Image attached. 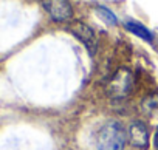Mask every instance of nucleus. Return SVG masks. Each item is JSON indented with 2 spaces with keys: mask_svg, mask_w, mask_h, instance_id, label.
Here are the masks:
<instances>
[{
  "mask_svg": "<svg viewBox=\"0 0 158 150\" xmlns=\"http://www.w3.org/2000/svg\"><path fill=\"white\" fill-rule=\"evenodd\" d=\"M42 5L54 22H67L73 17V8L65 0H50Z\"/></svg>",
  "mask_w": 158,
  "mask_h": 150,
  "instance_id": "20e7f679",
  "label": "nucleus"
},
{
  "mask_svg": "<svg viewBox=\"0 0 158 150\" xmlns=\"http://www.w3.org/2000/svg\"><path fill=\"white\" fill-rule=\"evenodd\" d=\"M129 139H130L133 147L146 148L149 145V128H147V125L141 121L133 122L129 128Z\"/></svg>",
  "mask_w": 158,
  "mask_h": 150,
  "instance_id": "39448f33",
  "label": "nucleus"
},
{
  "mask_svg": "<svg viewBox=\"0 0 158 150\" xmlns=\"http://www.w3.org/2000/svg\"><path fill=\"white\" fill-rule=\"evenodd\" d=\"M70 33L84 43V47L89 50L92 56H95V53L98 51V37H96L95 30L90 25H87L82 20H76L70 26Z\"/></svg>",
  "mask_w": 158,
  "mask_h": 150,
  "instance_id": "f03ea898",
  "label": "nucleus"
},
{
  "mask_svg": "<svg viewBox=\"0 0 158 150\" xmlns=\"http://www.w3.org/2000/svg\"><path fill=\"white\" fill-rule=\"evenodd\" d=\"M132 82H133V78H132V73L126 68H121L118 70L113 78L110 79L109 82V87H107V93L110 96H116V98H121V96H126L130 88H132Z\"/></svg>",
  "mask_w": 158,
  "mask_h": 150,
  "instance_id": "7ed1b4c3",
  "label": "nucleus"
},
{
  "mask_svg": "<svg viewBox=\"0 0 158 150\" xmlns=\"http://www.w3.org/2000/svg\"><path fill=\"white\" fill-rule=\"evenodd\" d=\"M96 13L102 17V20H106L109 25H116L118 23V19H116V16L109 10V8H106V6H102V5H99V6H96Z\"/></svg>",
  "mask_w": 158,
  "mask_h": 150,
  "instance_id": "0eeeda50",
  "label": "nucleus"
},
{
  "mask_svg": "<svg viewBox=\"0 0 158 150\" xmlns=\"http://www.w3.org/2000/svg\"><path fill=\"white\" fill-rule=\"evenodd\" d=\"M153 145H155V148L158 150V128H156V132H155V136H153Z\"/></svg>",
  "mask_w": 158,
  "mask_h": 150,
  "instance_id": "6e6552de",
  "label": "nucleus"
},
{
  "mask_svg": "<svg viewBox=\"0 0 158 150\" xmlns=\"http://www.w3.org/2000/svg\"><path fill=\"white\" fill-rule=\"evenodd\" d=\"M126 28H127L130 33H133L135 36H138L139 39L147 40L149 43L153 42V34H152V31L147 30L144 25H141V23H138V22H133V20H129V22H126Z\"/></svg>",
  "mask_w": 158,
  "mask_h": 150,
  "instance_id": "423d86ee",
  "label": "nucleus"
},
{
  "mask_svg": "<svg viewBox=\"0 0 158 150\" xmlns=\"http://www.w3.org/2000/svg\"><path fill=\"white\" fill-rule=\"evenodd\" d=\"M127 133L118 121L106 122L96 133L98 150H124Z\"/></svg>",
  "mask_w": 158,
  "mask_h": 150,
  "instance_id": "f257e3e1",
  "label": "nucleus"
}]
</instances>
